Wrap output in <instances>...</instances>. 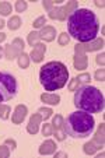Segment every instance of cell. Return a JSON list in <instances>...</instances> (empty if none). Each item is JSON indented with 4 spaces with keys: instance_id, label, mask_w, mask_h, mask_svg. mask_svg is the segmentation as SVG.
I'll list each match as a JSON object with an SVG mask.
<instances>
[{
    "instance_id": "30bf717a",
    "label": "cell",
    "mask_w": 105,
    "mask_h": 158,
    "mask_svg": "<svg viewBox=\"0 0 105 158\" xmlns=\"http://www.w3.org/2000/svg\"><path fill=\"white\" fill-rule=\"evenodd\" d=\"M0 13L3 16H8L11 13V6L8 3H0Z\"/></svg>"
},
{
    "instance_id": "277c9868",
    "label": "cell",
    "mask_w": 105,
    "mask_h": 158,
    "mask_svg": "<svg viewBox=\"0 0 105 158\" xmlns=\"http://www.w3.org/2000/svg\"><path fill=\"white\" fill-rule=\"evenodd\" d=\"M73 104L78 111L87 113H101L105 109V100L102 91L93 85H81L74 91Z\"/></svg>"
},
{
    "instance_id": "5bb4252c",
    "label": "cell",
    "mask_w": 105,
    "mask_h": 158,
    "mask_svg": "<svg viewBox=\"0 0 105 158\" xmlns=\"http://www.w3.org/2000/svg\"><path fill=\"white\" fill-rule=\"evenodd\" d=\"M25 8H27V4H25V3H18V4H17V10H18V11L25 10Z\"/></svg>"
},
{
    "instance_id": "9a60e30c",
    "label": "cell",
    "mask_w": 105,
    "mask_h": 158,
    "mask_svg": "<svg viewBox=\"0 0 105 158\" xmlns=\"http://www.w3.org/2000/svg\"><path fill=\"white\" fill-rule=\"evenodd\" d=\"M39 112H45V113H43L45 118H48V116L51 115V111H49V109H39Z\"/></svg>"
},
{
    "instance_id": "5b68a950",
    "label": "cell",
    "mask_w": 105,
    "mask_h": 158,
    "mask_svg": "<svg viewBox=\"0 0 105 158\" xmlns=\"http://www.w3.org/2000/svg\"><path fill=\"white\" fill-rule=\"evenodd\" d=\"M18 93V81L8 71H0V104L16 98Z\"/></svg>"
},
{
    "instance_id": "3957f363",
    "label": "cell",
    "mask_w": 105,
    "mask_h": 158,
    "mask_svg": "<svg viewBox=\"0 0 105 158\" xmlns=\"http://www.w3.org/2000/svg\"><path fill=\"white\" fill-rule=\"evenodd\" d=\"M94 129H95L94 116L78 109L69 113L63 122L65 134L72 139H87L94 133Z\"/></svg>"
},
{
    "instance_id": "d6986e66",
    "label": "cell",
    "mask_w": 105,
    "mask_h": 158,
    "mask_svg": "<svg viewBox=\"0 0 105 158\" xmlns=\"http://www.w3.org/2000/svg\"><path fill=\"white\" fill-rule=\"evenodd\" d=\"M0 56H2V48H0Z\"/></svg>"
},
{
    "instance_id": "ba28073f",
    "label": "cell",
    "mask_w": 105,
    "mask_h": 158,
    "mask_svg": "<svg viewBox=\"0 0 105 158\" xmlns=\"http://www.w3.org/2000/svg\"><path fill=\"white\" fill-rule=\"evenodd\" d=\"M55 148V144L52 141H46V143H43L42 147H41V150H39V153L41 154H49V153H52Z\"/></svg>"
},
{
    "instance_id": "8992f818",
    "label": "cell",
    "mask_w": 105,
    "mask_h": 158,
    "mask_svg": "<svg viewBox=\"0 0 105 158\" xmlns=\"http://www.w3.org/2000/svg\"><path fill=\"white\" fill-rule=\"evenodd\" d=\"M43 50H45V48L42 45H37V48H34V50H32V59H34L35 62H41L42 60Z\"/></svg>"
},
{
    "instance_id": "6da1fadb",
    "label": "cell",
    "mask_w": 105,
    "mask_h": 158,
    "mask_svg": "<svg viewBox=\"0 0 105 158\" xmlns=\"http://www.w3.org/2000/svg\"><path fill=\"white\" fill-rule=\"evenodd\" d=\"M101 28L100 18L90 8H77L67 17V30L78 42H90L97 38Z\"/></svg>"
},
{
    "instance_id": "7c38bea8",
    "label": "cell",
    "mask_w": 105,
    "mask_h": 158,
    "mask_svg": "<svg viewBox=\"0 0 105 158\" xmlns=\"http://www.w3.org/2000/svg\"><path fill=\"white\" fill-rule=\"evenodd\" d=\"M0 111H2V118H3V119H7V113H6V112H8V108L0 106Z\"/></svg>"
},
{
    "instance_id": "4fadbf2b",
    "label": "cell",
    "mask_w": 105,
    "mask_h": 158,
    "mask_svg": "<svg viewBox=\"0 0 105 158\" xmlns=\"http://www.w3.org/2000/svg\"><path fill=\"white\" fill-rule=\"evenodd\" d=\"M43 23H45V18H39V20H37V21H35L34 27H41Z\"/></svg>"
},
{
    "instance_id": "9c48e42d",
    "label": "cell",
    "mask_w": 105,
    "mask_h": 158,
    "mask_svg": "<svg viewBox=\"0 0 105 158\" xmlns=\"http://www.w3.org/2000/svg\"><path fill=\"white\" fill-rule=\"evenodd\" d=\"M41 98H42V101H46L48 104H52V105L59 104V96L58 95H56V96H51V95H48V94H43Z\"/></svg>"
},
{
    "instance_id": "7a4b0ae2",
    "label": "cell",
    "mask_w": 105,
    "mask_h": 158,
    "mask_svg": "<svg viewBox=\"0 0 105 158\" xmlns=\"http://www.w3.org/2000/svg\"><path fill=\"white\" fill-rule=\"evenodd\" d=\"M39 83L45 91L53 93L69 83V70L62 62H48L39 70Z\"/></svg>"
},
{
    "instance_id": "52a82bcc",
    "label": "cell",
    "mask_w": 105,
    "mask_h": 158,
    "mask_svg": "<svg viewBox=\"0 0 105 158\" xmlns=\"http://www.w3.org/2000/svg\"><path fill=\"white\" fill-rule=\"evenodd\" d=\"M17 115L13 116V120L16 122V123H20L21 122V119H24V116H25V113H27V108L25 106H18L16 111Z\"/></svg>"
},
{
    "instance_id": "8fae6325",
    "label": "cell",
    "mask_w": 105,
    "mask_h": 158,
    "mask_svg": "<svg viewBox=\"0 0 105 158\" xmlns=\"http://www.w3.org/2000/svg\"><path fill=\"white\" fill-rule=\"evenodd\" d=\"M18 27H20V18L14 17V18L10 20V23H8V28L10 30H17Z\"/></svg>"
},
{
    "instance_id": "ac0fdd59",
    "label": "cell",
    "mask_w": 105,
    "mask_h": 158,
    "mask_svg": "<svg viewBox=\"0 0 105 158\" xmlns=\"http://www.w3.org/2000/svg\"><path fill=\"white\" fill-rule=\"evenodd\" d=\"M3 25H4V21H3V20H2V18H0V28L3 27Z\"/></svg>"
},
{
    "instance_id": "2e32d148",
    "label": "cell",
    "mask_w": 105,
    "mask_h": 158,
    "mask_svg": "<svg viewBox=\"0 0 105 158\" xmlns=\"http://www.w3.org/2000/svg\"><path fill=\"white\" fill-rule=\"evenodd\" d=\"M49 133H51V130H49L48 125H45V126H43V134H49Z\"/></svg>"
},
{
    "instance_id": "e0dca14e",
    "label": "cell",
    "mask_w": 105,
    "mask_h": 158,
    "mask_svg": "<svg viewBox=\"0 0 105 158\" xmlns=\"http://www.w3.org/2000/svg\"><path fill=\"white\" fill-rule=\"evenodd\" d=\"M4 38H6V34H0V41H3Z\"/></svg>"
}]
</instances>
